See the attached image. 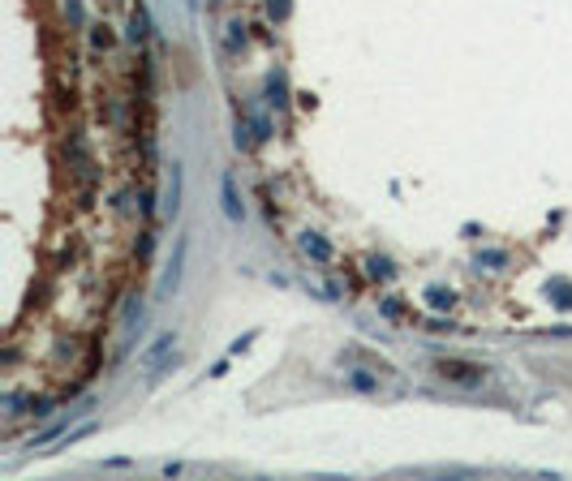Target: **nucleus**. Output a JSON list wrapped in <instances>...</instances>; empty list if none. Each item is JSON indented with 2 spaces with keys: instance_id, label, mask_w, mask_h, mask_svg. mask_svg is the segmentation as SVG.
Masks as SVG:
<instances>
[{
  "instance_id": "nucleus-1",
  "label": "nucleus",
  "mask_w": 572,
  "mask_h": 481,
  "mask_svg": "<svg viewBox=\"0 0 572 481\" xmlns=\"http://www.w3.org/2000/svg\"><path fill=\"white\" fill-rule=\"evenodd\" d=\"M435 374L452 387H482L486 383V370L473 366V361H456V357H439L435 361Z\"/></svg>"
},
{
  "instance_id": "nucleus-2",
  "label": "nucleus",
  "mask_w": 572,
  "mask_h": 481,
  "mask_svg": "<svg viewBox=\"0 0 572 481\" xmlns=\"http://www.w3.org/2000/svg\"><path fill=\"white\" fill-rule=\"evenodd\" d=\"M172 352H176V335H168V331H164V335H155L151 344L142 348V357H138V361H142V370H151V374H155V370H164V361H168Z\"/></svg>"
},
{
  "instance_id": "nucleus-3",
  "label": "nucleus",
  "mask_w": 572,
  "mask_h": 481,
  "mask_svg": "<svg viewBox=\"0 0 572 481\" xmlns=\"http://www.w3.org/2000/svg\"><path fill=\"white\" fill-rule=\"evenodd\" d=\"M224 215L232 224H241V202H237V189H232V176H224Z\"/></svg>"
}]
</instances>
